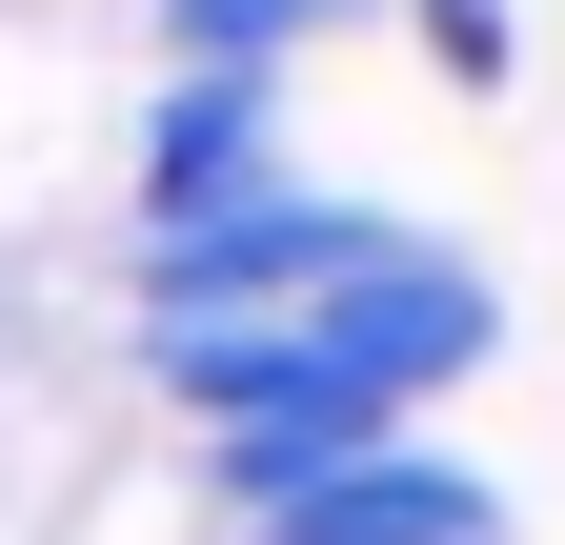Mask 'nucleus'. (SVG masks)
Instances as JSON below:
<instances>
[{
	"label": "nucleus",
	"mask_w": 565,
	"mask_h": 545,
	"mask_svg": "<svg viewBox=\"0 0 565 545\" xmlns=\"http://www.w3.org/2000/svg\"><path fill=\"white\" fill-rule=\"evenodd\" d=\"M141 21H162V0H141Z\"/></svg>",
	"instance_id": "obj_6"
},
{
	"label": "nucleus",
	"mask_w": 565,
	"mask_h": 545,
	"mask_svg": "<svg viewBox=\"0 0 565 545\" xmlns=\"http://www.w3.org/2000/svg\"><path fill=\"white\" fill-rule=\"evenodd\" d=\"M303 323L343 344V384H384L404 425H424L445 384H484V344H505V284H484V263H465L445 223H384V243L343 263V284H323Z\"/></svg>",
	"instance_id": "obj_1"
},
{
	"label": "nucleus",
	"mask_w": 565,
	"mask_h": 545,
	"mask_svg": "<svg viewBox=\"0 0 565 545\" xmlns=\"http://www.w3.org/2000/svg\"><path fill=\"white\" fill-rule=\"evenodd\" d=\"M303 162H282V82H162L141 101V243L182 223H243V202H282Z\"/></svg>",
	"instance_id": "obj_2"
},
{
	"label": "nucleus",
	"mask_w": 565,
	"mask_h": 545,
	"mask_svg": "<svg viewBox=\"0 0 565 545\" xmlns=\"http://www.w3.org/2000/svg\"><path fill=\"white\" fill-rule=\"evenodd\" d=\"M243 545H505V485H484V464L465 445H364V464H343V485H303V505H263Z\"/></svg>",
	"instance_id": "obj_3"
},
{
	"label": "nucleus",
	"mask_w": 565,
	"mask_h": 545,
	"mask_svg": "<svg viewBox=\"0 0 565 545\" xmlns=\"http://www.w3.org/2000/svg\"><path fill=\"white\" fill-rule=\"evenodd\" d=\"M404 41L445 61L465 101H505V82H525V21H505V0H404Z\"/></svg>",
	"instance_id": "obj_5"
},
{
	"label": "nucleus",
	"mask_w": 565,
	"mask_h": 545,
	"mask_svg": "<svg viewBox=\"0 0 565 545\" xmlns=\"http://www.w3.org/2000/svg\"><path fill=\"white\" fill-rule=\"evenodd\" d=\"M364 0H162V41H182V82H282L303 41H343Z\"/></svg>",
	"instance_id": "obj_4"
}]
</instances>
